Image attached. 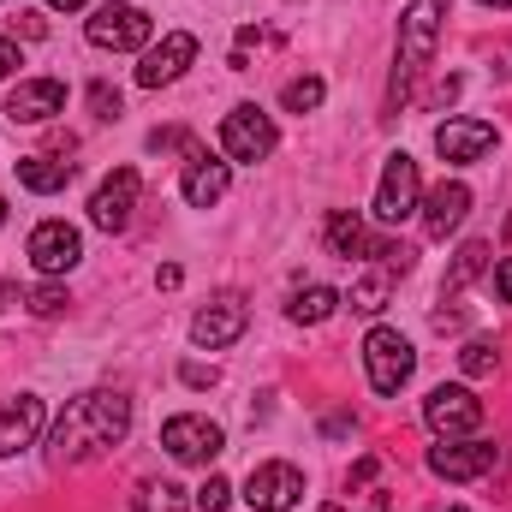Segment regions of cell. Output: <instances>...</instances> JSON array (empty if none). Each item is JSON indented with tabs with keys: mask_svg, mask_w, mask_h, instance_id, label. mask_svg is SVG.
Wrapping results in <instances>:
<instances>
[{
	"mask_svg": "<svg viewBox=\"0 0 512 512\" xmlns=\"http://www.w3.org/2000/svg\"><path fill=\"white\" fill-rule=\"evenodd\" d=\"M126 435H131V399L120 387H90L60 411V423L48 435V459L54 465H84V459L114 453Z\"/></svg>",
	"mask_w": 512,
	"mask_h": 512,
	"instance_id": "6da1fadb",
	"label": "cell"
},
{
	"mask_svg": "<svg viewBox=\"0 0 512 512\" xmlns=\"http://www.w3.org/2000/svg\"><path fill=\"white\" fill-rule=\"evenodd\" d=\"M441 24H447V0H411L399 12V60H393V84H387V114H399L423 78V66L441 48Z\"/></svg>",
	"mask_w": 512,
	"mask_h": 512,
	"instance_id": "7a4b0ae2",
	"label": "cell"
},
{
	"mask_svg": "<svg viewBox=\"0 0 512 512\" xmlns=\"http://www.w3.org/2000/svg\"><path fill=\"white\" fill-rule=\"evenodd\" d=\"M161 447H167L179 465H215V459L227 453V429H221L215 417H203V411H179V417L161 423Z\"/></svg>",
	"mask_w": 512,
	"mask_h": 512,
	"instance_id": "3957f363",
	"label": "cell"
},
{
	"mask_svg": "<svg viewBox=\"0 0 512 512\" xmlns=\"http://www.w3.org/2000/svg\"><path fill=\"white\" fill-rule=\"evenodd\" d=\"M149 12L143 6H126V0H108V6H96L90 12V24H84V36H90V48H108V54H131V48H143L149 42Z\"/></svg>",
	"mask_w": 512,
	"mask_h": 512,
	"instance_id": "277c9868",
	"label": "cell"
},
{
	"mask_svg": "<svg viewBox=\"0 0 512 512\" xmlns=\"http://www.w3.org/2000/svg\"><path fill=\"white\" fill-rule=\"evenodd\" d=\"M417 203H423V173H417V161L399 149V155H387L382 185H376V221H382V227H399V221L417 215Z\"/></svg>",
	"mask_w": 512,
	"mask_h": 512,
	"instance_id": "5b68a950",
	"label": "cell"
},
{
	"mask_svg": "<svg viewBox=\"0 0 512 512\" xmlns=\"http://www.w3.org/2000/svg\"><path fill=\"white\" fill-rule=\"evenodd\" d=\"M364 370H370V387L376 393H399V387L411 382V370H417V352H411V340L399 328H370Z\"/></svg>",
	"mask_w": 512,
	"mask_h": 512,
	"instance_id": "8992f818",
	"label": "cell"
},
{
	"mask_svg": "<svg viewBox=\"0 0 512 512\" xmlns=\"http://www.w3.org/2000/svg\"><path fill=\"white\" fill-rule=\"evenodd\" d=\"M274 143H280V131H274V120H268L256 102H239V108L221 120V149H227V161H268Z\"/></svg>",
	"mask_w": 512,
	"mask_h": 512,
	"instance_id": "52a82bcc",
	"label": "cell"
},
{
	"mask_svg": "<svg viewBox=\"0 0 512 512\" xmlns=\"http://www.w3.org/2000/svg\"><path fill=\"white\" fill-rule=\"evenodd\" d=\"M423 423H429L441 441H459V435H471V429L483 423V399L459 382H441L423 399Z\"/></svg>",
	"mask_w": 512,
	"mask_h": 512,
	"instance_id": "ba28073f",
	"label": "cell"
},
{
	"mask_svg": "<svg viewBox=\"0 0 512 512\" xmlns=\"http://www.w3.org/2000/svg\"><path fill=\"white\" fill-rule=\"evenodd\" d=\"M304 495V471L286 465V459H268L245 477V507L251 512H292Z\"/></svg>",
	"mask_w": 512,
	"mask_h": 512,
	"instance_id": "9c48e42d",
	"label": "cell"
},
{
	"mask_svg": "<svg viewBox=\"0 0 512 512\" xmlns=\"http://www.w3.org/2000/svg\"><path fill=\"white\" fill-rule=\"evenodd\" d=\"M245 328H251V310H245V298L221 292L215 304H203V310L191 316V346H203V352H227V346H233Z\"/></svg>",
	"mask_w": 512,
	"mask_h": 512,
	"instance_id": "30bf717a",
	"label": "cell"
},
{
	"mask_svg": "<svg viewBox=\"0 0 512 512\" xmlns=\"http://www.w3.org/2000/svg\"><path fill=\"white\" fill-rule=\"evenodd\" d=\"M137 197H143V173H137V167L108 173V179L96 185V197H90V221H96L102 233H126V227H131V209H137Z\"/></svg>",
	"mask_w": 512,
	"mask_h": 512,
	"instance_id": "8fae6325",
	"label": "cell"
},
{
	"mask_svg": "<svg viewBox=\"0 0 512 512\" xmlns=\"http://www.w3.org/2000/svg\"><path fill=\"white\" fill-rule=\"evenodd\" d=\"M501 465V447L495 441H441L429 447V471L447 477V483H477Z\"/></svg>",
	"mask_w": 512,
	"mask_h": 512,
	"instance_id": "7c38bea8",
	"label": "cell"
},
{
	"mask_svg": "<svg viewBox=\"0 0 512 512\" xmlns=\"http://www.w3.org/2000/svg\"><path fill=\"white\" fill-rule=\"evenodd\" d=\"M191 60H197V36H191V30H173V36H161V42L143 54L137 84H143V90H161V84L185 78V66H191Z\"/></svg>",
	"mask_w": 512,
	"mask_h": 512,
	"instance_id": "4fadbf2b",
	"label": "cell"
},
{
	"mask_svg": "<svg viewBox=\"0 0 512 512\" xmlns=\"http://www.w3.org/2000/svg\"><path fill=\"white\" fill-rule=\"evenodd\" d=\"M24 256H30L42 274H66V268H78V256H84V239H78V227H66V221H42V227L30 233Z\"/></svg>",
	"mask_w": 512,
	"mask_h": 512,
	"instance_id": "5bb4252c",
	"label": "cell"
},
{
	"mask_svg": "<svg viewBox=\"0 0 512 512\" xmlns=\"http://www.w3.org/2000/svg\"><path fill=\"white\" fill-rule=\"evenodd\" d=\"M66 108V84L60 78H24V84H12V96H6V114L18 120V126H42V120H54Z\"/></svg>",
	"mask_w": 512,
	"mask_h": 512,
	"instance_id": "9a60e30c",
	"label": "cell"
},
{
	"mask_svg": "<svg viewBox=\"0 0 512 512\" xmlns=\"http://www.w3.org/2000/svg\"><path fill=\"white\" fill-rule=\"evenodd\" d=\"M227 185H233V167L221 161V155H203V149H191L185 155V203L191 209H215L221 197H227Z\"/></svg>",
	"mask_w": 512,
	"mask_h": 512,
	"instance_id": "2e32d148",
	"label": "cell"
},
{
	"mask_svg": "<svg viewBox=\"0 0 512 512\" xmlns=\"http://www.w3.org/2000/svg\"><path fill=\"white\" fill-rule=\"evenodd\" d=\"M417 209H423V233H429V239H447V233L471 215V185H465V179H441Z\"/></svg>",
	"mask_w": 512,
	"mask_h": 512,
	"instance_id": "e0dca14e",
	"label": "cell"
},
{
	"mask_svg": "<svg viewBox=\"0 0 512 512\" xmlns=\"http://www.w3.org/2000/svg\"><path fill=\"white\" fill-rule=\"evenodd\" d=\"M42 399L36 393H18V399H6L0 405V459H12V453H24V447H36V435H42Z\"/></svg>",
	"mask_w": 512,
	"mask_h": 512,
	"instance_id": "ac0fdd59",
	"label": "cell"
},
{
	"mask_svg": "<svg viewBox=\"0 0 512 512\" xmlns=\"http://www.w3.org/2000/svg\"><path fill=\"white\" fill-rule=\"evenodd\" d=\"M495 149V126L489 120H441L435 126V155L441 161H483Z\"/></svg>",
	"mask_w": 512,
	"mask_h": 512,
	"instance_id": "d6986e66",
	"label": "cell"
},
{
	"mask_svg": "<svg viewBox=\"0 0 512 512\" xmlns=\"http://www.w3.org/2000/svg\"><path fill=\"white\" fill-rule=\"evenodd\" d=\"M12 173H18V185L36 191V197H54V191L72 185V161H54V155H18Z\"/></svg>",
	"mask_w": 512,
	"mask_h": 512,
	"instance_id": "ffe728a7",
	"label": "cell"
},
{
	"mask_svg": "<svg viewBox=\"0 0 512 512\" xmlns=\"http://www.w3.org/2000/svg\"><path fill=\"white\" fill-rule=\"evenodd\" d=\"M393 280H399V268H393V262H370V268L352 280L346 304H352L358 316H376V310H387V298H393Z\"/></svg>",
	"mask_w": 512,
	"mask_h": 512,
	"instance_id": "44dd1931",
	"label": "cell"
},
{
	"mask_svg": "<svg viewBox=\"0 0 512 512\" xmlns=\"http://www.w3.org/2000/svg\"><path fill=\"white\" fill-rule=\"evenodd\" d=\"M334 310H340V292H334V286H298L292 304H286V316H292V322H310V328L328 322Z\"/></svg>",
	"mask_w": 512,
	"mask_h": 512,
	"instance_id": "7402d4cb",
	"label": "cell"
},
{
	"mask_svg": "<svg viewBox=\"0 0 512 512\" xmlns=\"http://www.w3.org/2000/svg\"><path fill=\"white\" fill-rule=\"evenodd\" d=\"M459 370H465L471 382H483V376H495V370H501V340H489V334H477V340H465V346H459Z\"/></svg>",
	"mask_w": 512,
	"mask_h": 512,
	"instance_id": "603a6c76",
	"label": "cell"
},
{
	"mask_svg": "<svg viewBox=\"0 0 512 512\" xmlns=\"http://www.w3.org/2000/svg\"><path fill=\"white\" fill-rule=\"evenodd\" d=\"M131 512H191V501H185L179 483H137Z\"/></svg>",
	"mask_w": 512,
	"mask_h": 512,
	"instance_id": "cb8c5ba5",
	"label": "cell"
},
{
	"mask_svg": "<svg viewBox=\"0 0 512 512\" xmlns=\"http://www.w3.org/2000/svg\"><path fill=\"white\" fill-rule=\"evenodd\" d=\"M483 268H489V245H483V239H471L465 251L453 256V268H447V292H465Z\"/></svg>",
	"mask_w": 512,
	"mask_h": 512,
	"instance_id": "d4e9b609",
	"label": "cell"
},
{
	"mask_svg": "<svg viewBox=\"0 0 512 512\" xmlns=\"http://www.w3.org/2000/svg\"><path fill=\"white\" fill-rule=\"evenodd\" d=\"M322 96H328V90H322V78H292V84L280 90V108H286V114H316V108H322Z\"/></svg>",
	"mask_w": 512,
	"mask_h": 512,
	"instance_id": "484cf974",
	"label": "cell"
},
{
	"mask_svg": "<svg viewBox=\"0 0 512 512\" xmlns=\"http://www.w3.org/2000/svg\"><path fill=\"white\" fill-rule=\"evenodd\" d=\"M227 501H233V483L209 471V483L197 489V512H227Z\"/></svg>",
	"mask_w": 512,
	"mask_h": 512,
	"instance_id": "4316f807",
	"label": "cell"
},
{
	"mask_svg": "<svg viewBox=\"0 0 512 512\" xmlns=\"http://www.w3.org/2000/svg\"><path fill=\"white\" fill-rule=\"evenodd\" d=\"M30 310H36V316H60V310H66V286H54V280L30 286Z\"/></svg>",
	"mask_w": 512,
	"mask_h": 512,
	"instance_id": "83f0119b",
	"label": "cell"
},
{
	"mask_svg": "<svg viewBox=\"0 0 512 512\" xmlns=\"http://www.w3.org/2000/svg\"><path fill=\"white\" fill-rule=\"evenodd\" d=\"M90 108H96V120H120V90L114 84H90Z\"/></svg>",
	"mask_w": 512,
	"mask_h": 512,
	"instance_id": "f1b7e54d",
	"label": "cell"
},
{
	"mask_svg": "<svg viewBox=\"0 0 512 512\" xmlns=\"http://www.w3.org/2000/svg\"><path fill=\"white\" fill-rule=\"evenodd\" d=\"M179 382L185 387H215L221 382V370H215V364H179Z\"/></svg>",
	"mask_w": 512,
	"mask_h": 512,
	"instance_id": "f546056e",
	"label": "cell"
},
{
	"mask_svg": "<svg viewBox=\"0 0 512 512\" xmlns=\"http://www.w3.org/2000/svg\"><path fill=\"white\" fill-rule=\"evenodd\" d=\"M185 143H191V137H185L179 126H167V131H149V149H155V155H161V149H185Z\"/></svg>",
	"mask_w": 512,
	"mask_h": 512,
	"instance_id": "4dcf8cb0",
	"label": "cell"
},
{
	"mask_svg": "<svg viewBox=\"0 0 512 512\" xmlns=\"http://www.w3.org/2000/svg\"><path fill=\"white\" fill-rule=\"evenodd\" d=\"M376 471H382V459H376V453H364V459L352 465V489H364V483H376Z\"/></svg>",
	"mask_w": 512,
	"mask_h": 512,
	"instance_id": "1f68e13d",
	"label": "cell"
},
{
	"mask_svg": "<svg viewBox=\"0 0 512 512\" xmlns=\"http://www.w3.org/2000/svg\"><path fill=\"white\" fill-rule=\"evenodd\" d=\"M495 292H501V304H512V256L495 262Z\"/></svg>",
	"mask_w": 512,
	"mask_h": 512,
	"instance_id": "d6a6232c",
	"label": "cell"
},
{
	"mask_svg": "<svg viewBox=\"0 0 512 512\" xmlns=\"http://www.w3.org/2000/svg\"><path fill=\"white\" fill-rule=\"evenodd\" d=\"M12 66H18V42H12V36H0V84L12 78Z\"/></svg>",
	"mask_w": 512,
	"mask_h": 512,
	"instance_id": "836d02e7",
	"label": "cell"
},
{
	"mask_svg": "<svg viewBox=\"0 0 512 512\" xmlns=\"http://www.w3.org/2000/svg\"><path fill=\"white\" fill-rule=\"evenodd\" d=\"M12 30H24V36H42V18H36V12H18V18H12Z\"/></svg>",
	"mask_w": 512,
	"mask_h": 512,
	"instance_id": "e575fe53",
	"label": "cell"
},
{
	"mask_svg": "<svg viewBox=\"0 0 512 512\" xmlns=\"http://www.w3.org/2000/svg\"><path fill=\"white\" fill-rule=\"evenodd\" d=\"M179 280H185V274H179V268H173V262H167V268H161V274H155V286H161V292H173V286H179Z\"/></svg>",
	"mask_w": 512,
	"mask_h": 512,
	"instance_id": "d590c367",
	"label": "cell"
},
{
	"mask_svg": "<svg viewBox=\"0 0 512 512\" xmlns=\"http://www.w3.org/2000/svg\"><path fill=\"white\" fill-rule=\"evenodd\" d=\"M322 435H352V417H346V411H340V417H328V423H322Z\"/></svg>",
	"mask_w": 512,
	"mask_h": 512,
	"instance_id": "8d00e7d4",
	"label": "cell"
},
{
	"mask_svg": "<svg viewBox=\"0 0 512 512\" xmlns=\"http://www.w3.org/2000/svg\"><path fill=\"white\" fill-rule=\"evenodd\" d=\"M364 512H387V489H370V507Z\"/></svg>",
	"mask_w": 512,
	"mask_h": 512,
	"instance_id": "74e56055",
	"label": "cell"
},
{
	"mask_svg": "<svg viewBox=\"0 0 512 512\" xmlns=\"http://www.w3.org/2000/svg\"><path fill=\"white\" fill-rule=\"evenodd\" d=\"M54 12H78V6H90V0H48Z\"/></svg>",
	"mask_w": 512,
	"mask_h": 512,
	"instance_id": "f35d334b",
	"label": "cell"
},
{
	"mask_svg": "<svg viewBox=\"0 0 512 512\" xmlns=\"http://www.w3.org/2000/svg\"><path fill=\"white\" fill-rule=\"evenodd\" d=\"M12 298H18V292H12V286L0 280V310H12Z\"/></svg>",
	"mask_w": 512,
	"mask_h": 512,
	"instance_id": "ab89813d",
	"label": "cell"
},
{
	"mask_svg": "<svg viewBox=\"0 0 512 512\" xmlns=\"http://www.w3.org/2000/svg\"><path fill=\"white\" fill-rule=\"evenodd\" d=\"M483 6H512V0H483Z\"/></svg>",
	"mask_w": 512,
	"mask_h": 512,
	"instance_id": "60d3db41",
	"label": "cell"
},
{
	"mask_svg": "<svg viewBox=\"0 0 512 512\" xmlns=\"http://www.w3.org/2000/svg\"><path fill=\"white\" fill-rule=\"evenodd\" d=\"M0 221H6V197H0Z\"/></svg>",
	"mask_w": 512,
	"mask_h": 512,
	"instance_id": "b9f144b4",
	"label": "cell"
},
{
	"mask_svg": "<svg viewBox=\"0 0 512 512\" xmlns=\"http://www.w3.org/2000/svg\"><path fill=\"white\" fill-rule=\"evenodd\" d=\"M447 512H465V507H447Z\"/></svg>",
	"mask_w": 512,
	"mask_h": 512,
	"instance_id": "7bdbcfd3",
	"label": "cell"
}]
</instances>
